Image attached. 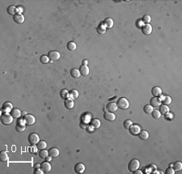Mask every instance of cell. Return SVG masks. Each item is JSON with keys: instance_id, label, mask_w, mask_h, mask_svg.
<instances>
[{"instance_id": "cell-1", "label": "cell", "mask_w": 182, "mask_h": 174, "mask_svg": "<svg viewBox=\"0 0 182 174\" xmlns=\"http://www.w3.org/2000/svg\"><path fill=\"white\" fill-rule=\"evenodd\" d=\"M1 123L4 126H9L13 122V117L9 113H3L1 115Z\"/></svg>"}, {"instance_id": "cell-2", "label": "cell", "mask_w": 182, "mask_h": 174, "mask_svg": "<svg viewBox=\"0 0 182 174\" xmlns=\"http://www.w3.org/2000/svg\"><path fill=\"white\" fill-rule=\"evenodd\" d=\"M117 105H118V109H122V110H126L130 107V102H129V101L127 100V99L125 98V97L119 98L118 100Z\"/></svg>"}, {"instance_id": "cell-3", "label": "cell", "mask_w": 182, "mask_h": 174, "mask_svg": "<svg viewBox=\"0 0 182 174\" xmlns=\"http://www.w3.org/2000/svg\"><path fill=\"white\" fill-rule=\"evenodd\" d=\"M139 166H140L139 161H138L137 159H132V160L129 162V164H128V170H129L130 172H134L135 170L138 169Z\"/></svg>"}, {"instance_id": "cell-4", "label": "cell", "mask_w": 182, "mask_h": 174, "mask_svg": "<svg viewBox=\"0 0 182 174\" xmlns=\"http://www.w3.org/2000/svg\"><path fill=\"white\" fill-rule=\"evenodd\" d=\"M24 124H25L26 126H29L33 125V124L35 123V121H36V119L34 118V116H32V114H28L27 113L24 118Z\"/></svg>"}, {"instance_id": "cell-5", "label": "cell", "mask_w": 182, "mask_h": 174, "mask_svg": "<svg viewBox=\"0 0 182 174\" xmlns=\"http://www.w3.org/2000/svg\"><path fill=\"white\" fill-rule=\"evenodd\" d=\"M28 141L31 145H37L40 141L39 136L36 133H31L28 137Z\"/></svg>"}, {"instance_id": "cell-6", "label": "cell", "mask_w": 182, "mask_h": 174, "mask_svg": "<svg viewBox=\"0 0 182 174\" xmlns=\"http://www.w3.org/2000/svg\"><path fill=\"white\" fill-rule=\"evenodd\" d=\"M48 57H49V60L56 61V60H58L60 59V54H59V52H57L56 50H51V51L49 52Z\"/></svg>"}, {"instance_id": "cell-7", "label": "cell", "mask_w": 182, "mask_h": 174, "mask_svg": "<svg viewBox=\"0 0 182 174\" xmlns=\"http://www.w3.org/2000/svg\"><path fill=\"white\" fill-rule=\"evenodd\" d=\"M74 171L75 173H84L85 172V165L82 163H77L74 167Z\"/></svg>"}, {"instance_id": "cell-8", "label": "cell", "mask_w": 182, "mask_h": 174, "mask_svg": "<svg viewBox=\"0 0 182 174\" xmlns=\"http://www.w3.org/2000/svg\"><path fill=\"white\" fill-rule=\"evenodd\" d=\"M142 32L145 36H149L150 34H151V32H152V26L150 24H144L142 27Z\"/></svg>"}, {"instance_id": "cell-9", "label": "cell", "mask_w": 182, "mask_h": 174, "mask_svg": "<svg viewBox=\"0 0 182 174\" xmlns=\"http://www.w3.org/2000/svg\"><path fill=\"white\" fill-rule=\"evenodd\" d=\"M106 110L108 112H111V113H115L116 111L118 110V105L117 103L115 102H109L108 105H106Z\"/></svg>"}, {"instance_id": "cell-10", "label": "cell", "mask_w": 182, "mask_h": 174, "mask_svg": "<svg viewBox=\"0 0 182 174\" xmlns=\"http://www.w3.org/2000/svg\"><path fill=\"white\" fill-rule=\"evenodd\" d=\"M40 169H42L44 173H49L51 171V165L48 161H45L40 164Z\"/></svg>"}, {"instance_id": "cell-11", "label": "cell", "mask_w": 182, "mask_h": 174, "mask_svg": "<svg viewBox=\"0 0 182 174\" xmlns=\"http://www.w3.org/2000/svg\"><path fill=\"white\" fill-rule=\"evenodd\" d=\"M150 105L153 108H157L161 105V100L160 97H152L150 101Z\"/></svg>"}, {"instance_id": "cell-12", "label": "cell", "mask_w": 182, "mask_h": 174, "mask_svg": "<svg viewBox=\"0 0 182 174\" xmlns=\"http://www.w3.org/2000/svg\"><path fill=\"white\" fill-rule=\"evenodd\" d=\"M129 130H130V133L132 135L136 136V135H138L139 134V132H140V130H141V129H140V126H138V125H132L130 127Z\"/></svg>"}, {"instance_id": "cell-13", "label": "cell", "mask_w": 182, "mask_h": 174, "mask_svg": "<svg viewBox=\"0 0 182 174\" xmlns=\"http://www.w3.org/2000/svg\"><path fill=\"white\" fill-rule=\"evenodd\" d=\"M13 20L15 23L18 24H22L24 22V16L22 14L17 13L15 15L13 16Z\"/></svg>"}, {"instance_id": "cell-14", "label": "cell", "mask_w": 182, "mask_h": 174, "mask_svg": "<svg viewBox=\"0 0 182 174\" xmlns=\"http://www.w3.org/2000/svg\"><path fill=\"white\" fill-rule=\"evenodd\" d=\"M151 94L155 97H160L162 96V89L158 86H155L151 89Z\"/></svg>"}, {"instance_id": "cell-15", "label": "cell", "mask_w": 182, "mask_h": 174, "mask_svg": "<svg viewBox=\"0 0 182 174\" xmlns=\"http://www.w3.org/2000/svg\"><path fill=\"white\" fill-rule=\"evenodd\" d=\"M48 152H49V155L51 158H57L59 155V150L56 147H51Z\"/></svg>"}, {"instance_id": "cell-16", "label": "cell", "mask_w": 182, "mask_h": 174, "mask_svg": "<svg viewBox=\"0 0 182 174\" xmlns=\"http://www.w3.org/2000/svg\"><path fill=\"white\" fill-rule=\"evenodd\" d=\"M104 120L108 121H113L116 119V116L113 113L107 111L104 114Z\"/></svg>"}, {"instance_id": "cell-17", "label": "cell", "mask_w": 182, "mask_h": 174, "mask_svg": "<svg viewBox=\"0 0 182 174\" xmlns=\"http://www.w3.org/2000/svg\"><path fill=\"white\" fill-rule=\"evenodd\" d=\"M13 109V106L10 102H5L2 106V112L3 113H10Z\"/></svg>"}, {"instance_id": "cell-18", "label": "cell", "mask_w": 182, "mask_h": 174, "mask_svg": "<svg viewBox=\"0 0 182 174\" xmlns=\"http://www.w3.org/2000/svg\"><path fill=\"white\" fill-rule=\"evenodd\" d=\"M10 114L13 117L14 119H19L21 117V112L19 109H16V108H14V109H11V111L10 112Z\"/></svg>"}, {"instance_id": "cell-19", "label": "cell", "mask_w": 182, "mask_h": 174, "mask_svg": "<svg viewBox=\"0 0 182 174\" xmlns=\"http://www.w3.org/2000/svg\"><path fill=\"white\" fill-rule=\"evenodd\" d=\"M64 105H65V107H66V109H72L73 108H74V103L73 99H71V98L66 99L65 101H64Z\"/></svg>"}, {"instance_id": "cell-20", "label": "cell", "mask_w": 182, "mask_h": 174, "mask_svg": "<svg viewBox=\"0 0 182 174\" xmlns=\"http://www.w3.org/2000/svg\"><path fill=\"white\" fill-rule=\"evenodd\" d=\"M79 72L81 74V76H87L89 74V68L87 65H82L79 67Z\"/></svg>"}, {"instance_id": "cell-21", "label": "cell", "mask_w": 182, "mask_h": 174, "mask_svg": "<svg viewBox=\"0 0 182 174\" xmlns=\"http://www.w3.org/2000/svg\"><path fill=\"white\" fill-rule=\"evenodd\" d=\"M113 20L111 18H107L104 20V26L106 29H110L113 27Z\"/></svg>"}, {"instance_id": "cell-22", "label": "cell", "mask_w": 182, "mask_h": 174, "mask_svg": "<svg viewBox=\"0 0 182 174\" xmlns=\"http://www.w3.org/2000/svg\"><path fill=\"white\" fill-rule=\"evenodd\" d=\"M7 12L8 15H16V12H17V7L11 5V6H9L7 7Z\"/></svg>"}, {"instance_id": "cell-23", "label": "cell", "mask_w": 182, "mask_h": 174, "mask_svg": "<svg viewBox=\"0 0 182 174\" xmlns=\"http://www.w3.org/2000/svg\"><path fill=\"white\" fill-rule=\"evenodd\" d=\"M159 111L160 112V113H161V114H163V115H166V114H168V113H169L170 109H169V107H168V105H161L160 106V110H159Z\"/></svg>"}, {"instance_id": "cell-24", "label": "cell", "mask_w": 182, "mask_h": 174, "mask_svg": "<svg viewBox=\"0 0 182 174\" xmlns=\"http://www.w3.org/2000/svg\"><path fill=\"white\" fill-rule=\"evenodd\" d=\"M161 100V104L165 105H168L172 103V99L168 96H163L160 98Z\"/></svg>"}, {"instance_id": "cell-25", "label": "cell", "mask_w": 182, "mask_h": 174, "mask_svg": "<svg viewBox=\"0 0 182 174\" xmlns=\"http://www.w3.org/2000/svg\"><path fill=\"white\" fill-rule=\"evenodd\" d=\"M140 139L142 140H146L149 138V133L146 130H140L139 134L138 135Z\"/></svg>"}, {"instance_id": "cell-26", "label": "cell", "mask_w": 182, "mask_h": 174, "mask_svg": "<svg viewBox=\"0 0 182 174\" xmlns=\"http://www.w3.org/2000/svg\"><path fill=\"white\" fill-rule=\"evenodd\" d=\"M172 169L175 172H179L182 169V164L180 161H176L175 163L172 164Z\"/></svg>"}, {"instance_id": "cell-27", "label": "cell", "mask_w": 182, "mask_h": 174, "mask_svg": "<svg viewBox=\"0 0 182 174\" xmlns=\"http://www.w3.org/2000/svg\"><path fill=\"white\" fill-rule=\"evenodd\" d=\"M91 125H92V126L95 129H97V128H100L101 127V121L99 119H92V121H91Z\"/></svg>"}, {"instance_id": "cell-28", "label": "cell", "mask_w": 182, "mask_h": 174, "mask_svg": "<svg viewBox=\"0 0 182 174\" xmlns=\"http://www.w3.org/2000/svg\"><path fill=\"white\" fill-rule=\"evenodd\" d=\"M71 76L73 78H74V79H78V78L80 77L81 74H80V72H79V70H78V69H76V68H74V69H72V70L71 71Z\"/></svg>"}, {"instance_id": "cell-29", "label": "cell", "mask_w": 182, "mask_h": 174, "mask_svg": "<svg viewBox=\"0 0 182 174\" xmlns=\"http://www.w3.org/2000/svg\"><path fill=\"white\" fill-rule=\"evenodd\" d=\"M69 96H70V98L73 99V100H74V99H77L79 97V92L75 89H72L69 92Z\"/></svg>"}, {"instance_id": "cell-30", "label": "cell", "mask_w": 182, "mask_h": 174, "mask_svg": "<svg viewBox=\"0 0 182 174\" xmlns=\"http://www.w3.org/2000/svg\"><path fill=\"white\" fill-rule=\"evenodd\" d=\"M60 97L62 99H63V100H66V99H67L69 97V92L67 90V89H62L60 91Z\"/></svg>"}, {"instance_id": "cell-31", "label": "cell", "mask_w": 182, "mask_h": 174, "mask_svg": "<svg viewBox=\"0 0 182 174\" xmlns=\"http://www.w3.org/2000/svg\"><path fill=\"white\" fill-rule=\"evenodd\" d=\"M26 125H24V124H20V123H18L17 125L15 126V130L19 132V133H22V132H24V130H25L26 129Z\"/></svg>"}, {"instance_id": "cell-32", "label": "cell", "mask_w": 182, "mask_h": 174, "mask_svg": "<svg viewBox=\"0 0 182 174\" xmlns=\"http://www.w3.org/2000/svg\"><path fill=\"white\" fill-rule=\"evenodd\" d=\"M68 50L70 51H74L77 48V45L74 42V41H69V42L67 43V45Z\"/></svg>"}, {"instance_id": "cell-33", "label": "cell", "mask_w": 182, "mask_h": 174, "mask_svg": "<svg viewBox=\"0 0 182 174\" xmlns=\"http://www.w3.org/2000/svg\"><path fill=\"white\" fill-rule=\"evenodd\" d=\"M154 110V108L151 105H146L144 106L143 108V112L146 114H150L153 112Z\"/></svg>"}, {"instance_id": "cell-34", "label": "cell", "mask_w": 182, "mask_h": 174, "mask_svg": "<svg viewBox=\"0 0 182 174\" xmlns=\"http://www.w3.org/2000/svg\"><path fill=\"white\" fill-rule=\"evenodd\" d=\"M47 147V143L43 140H40L38 142V143L37 144V148L39 149V150H43V149H45Z\"/></svg>"}, {"instance_id": "cell-35", "label": "cell", "mask_w": 182, "mask_h": 174, "mask_svg": "<svg viewBox=\"0 0 182 174\" xmlns=\"http://www.w3.org/2000/svg\"><path fill=\"white\" fill-rule=\"evenodd\" d=\"M39 156L41 159H46L49 156V152L46 151L45 149H43V150H40L39 152Z\"/></svg>"}, {"instance_id": "cell-36", "label": "cell", "mask_w": 182, "mask_h": 174, "mask_svg": "<svg viewBox=\"0 0 182 174\" xmlns=\"http://www.w3.org/2000/svg\"><path fill=\"white\" fill-rule=\"evenodd\" d=\"M8 159H9V157H8L7 153L6 152H1V153H0V160H1V161L7 162Z\"/></svg>"}, {"instance_id": "cell-37", "label": "cell", "mask_w": 182, "mask_h": 174, "mask_svg": "<svg viewBox=\"0 0 182 174\" xmlns=\"http://www.w3.org/2000/svg\"><path fill=\"white\" fill-rule=\"evenodd\" d=\"M40 62L42 64H47L49 62V59L48 55H45V54L41 55L40 57Z\"/></svg>"}, {"instance_id": "cell-38", "label": "cell", "mask_w": 182, "mask_h": 174, "mask_svg": "<svg viewBox=\"0 0 182 174\" xmlns=\"http://www.w3.org/2000/svg\"><path fill=\"white\" fill-rule=\"evenodd\" d=\"M151 115H152L153 118H155V119H160L162 114L160 113V112L159 110L155 109V110H153V112L151 113Z\"/></svg>"}, {"instance_id": "cell-39", "label": "cell", "mask_w": 182, "mask_h": 174, "mask_svg": "<svg viewBox=\"0 0 182 174\" xmlns=\"http://www.w3.org/2000/svg\"><path fill=\"white\" fill-rule=\"evenodd\" d=\"M132 125H133V122H132V121L130 120V119L126 120L125 121H124V123H123L124 127H125V129H126V130H129L130 127Z\"/></svg>"}, {"instance_id": "cell-40", "label": "cell", "mask_w": 182, "mask_h": 174, "mask_svg": "<svg viewBox=\"0 0 182 174\" xmlns=\"http://www.w3.org/2000/svg\"><path fill=\"white\" fill-rule=\"evenodd\" d=\"M96 31H97V32L99 34H104L106 32V28H105V27L104 25H100L97 28Z\"/></svg>"}, {"instance_id": "cell-41", "label": "cell", "mask_w": 182, "mask_h": 174, "mask_svg": "<svg viewBox=\"0 0 182 174\" xmlns=\"http://www.w3.org/2000/svg\"><path fill=\"white\" fill-rule=\"evenodd\" d=\"M143 21L146 24H150L151 21V16L149 15H146L143 16Z\"/></svg>"}, {"instance_id": "cell-42", "label": "cell", "mask_w": 182, "mask_h": 174, "mask_svg": "<svg viewBox=\"0 0 182 174\" xmlns=\"http://www.w3.org/2000/svg\"><path fill=\"white\" fill-rule=\"evenodd\" d=\"M79 126H80V128H81V129H84V130H85V129H87V128L88 127L87 123L85 122V121H81L80 124H79Z\"/></svg>"}, {"instance_id": "cell-43", "label": "cell", "mask_w": 182, "mask_h": 174, "mask_svg": "<svg viewBox=\"0 0 182 174\" xmlns=\"http://www.w3.org/2000/svg\"><path fill=\"white\" fill-rule=\"evenodd\" d=\"M165 173H166V174H175V171L173 170V169L172 167H169V168H168L166 169Z\"/></svg>"}, {"instance_id": "cell-44", "label": "cell", "mask_w": 182, "mask_h": 174, "mask_svg": "<svg viewBox=\"0 0 182 174\" xmlns=\"http://www.w3.org/2000/svg\"><path fill=\"white\" fill-rule=\"evenodd\" d=\"M34 173H35V174H43V173H44V172L42 171V169H41L40 168H39V169H35Z\"/></svg>"}, {"instance_id": "cell-45", "label": "cell", "mask_w": 182, "mask_h": 174, "mask_svg": "<svg viewBox=\"0 0 182 174\" xmlns=\"http://www.w3.org/2000/svg\"><path fill=\"white\" fill-rule=\"evenodd\" d=\"M150 169H151V171H156V167H155V164H151V166H150Z\"/></svg>"}, {"instance_id": "cell-46", "label": "cell", "mask_w": 182, "mask_h": 174, "mask_svg": "<svg viewBox=\"0 0 182 174\" xmlns=\"http://www.w3.org/2000/svg\"><path fill=\"white\" fill-rule=\"evenodd\" d=\"M133 173H134V174H143V172L142 171H140V170L137 169V170H135L134 172H133Z\"/></svg>"}, {"instance_id": "cell-47", "label": "cell", "mask_w": 182, "mask_h": 174, "mask_svg": "<svg viewBox=\"0 0 182 174\" xmlns=\"http://www.w3.org/2000/svg\"><path fill=\"white\" fill-rule=\"evenodd\" d=\"M39 168H40V164H36L34 165V169H39Z\"/></svg>"}, {"instance_id": "cell-48", "label": "cell", "mask_w": 182, "mask_h": 174, "mask_svg": "<svg viewBox=\"0 0 182 174\" xmlns=\"http://www.w3.org/2000/svg\"><path fill=\"white\" fill-rule=\"evenodd\" d=\"M17 11H19V14H21L20 12H22V11H23L22 7H17Z\"/></svg>"}, {"instance_id": "cell-49", "label": "cell", "mask_w": 182, "mask_h": 174, "mask_svg": "<svg viewBox=\"0 0 182 174\" xmlns=\"http://www.w3.org/2000/svg\"><path fill=\"white\" fill-rule=\"evenodd\" d=\"M87 60H84L83 61V65H87Z\"/></svg>"}, {"instance_id": "cell-50", "label": "cell", "mask_w": 182, "mask_h": 174, "mask_svg": "<svg viewBox=\"0 0 182 174\" xmlns=\"http://www.w3.org/2000/svg\"><path fill=\"white\" fill-rule=\"evenodd\" d=\"M27 114V113L26 112H23V113H22V115H24V116H25Z\"/></svg>"}]
</instances>
